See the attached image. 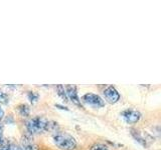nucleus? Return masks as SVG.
<instances>
[{
    "label": "nucleus",
    "mask_w": 161,
    "mask_h": 150,
    "mask_svg": "<svg viewBox=\"0 0 161 150\" xmlns=\"http://www.w3.org/2000/svg\"><path fill=\"white\" fill-rule=\"evenodd\" d=\"M53 142L62 150H74L77 146L75 138L64 132L55 133L53 135Z\"/></svg>",
    "instance_id": "1"
},
{
    "label": "nucleus",
    "mask_w": 161,
    "mask_h": 150,
    "mask_svg": "<svg viewBox=\"0 0 161 150\" xmlns=\"http://www.w3.org/2000/svg\"><path fill=\"white\" fill-rule=\"evenodd\" d=\"M47 120L44 119L43 117L36 116L33 117L29 120L26 123V128L29 133L34 134V133H40L47 130Z\"/></svg>",
    "instance_id": "2"
},
{
    "label": "nucleus",
    "mask_w": 161,
    "mask_h": 150,
    "mask_svg": "<svg viewBox=\"0 0 161 150\" xmlns=\"http://www.w3.org/2000/svg\"><path fill=\"white\" fill-rule=\"evenodd\" d=\"M83 101L92 106L94 108H100V107H103L105 105L104 100L101 98L99 95L97 94H94V93H87L85 94L83 96Z\"/></svg>",
    "instance_id": "3"
},
{
    "label": "nucleus",
    "mask_w": 161,
    "mask_h": 150,
    "mask_svg": "<svg viewBox=\"0 0 161 150\" xmlns=\"http://www.w3.org/2000/svg\"><path fill=\"white\" fill-rule=\"evenodd\" d=\"M122 117L124 120L129 124H134L137 121H139V119L141 117V113L135 109H127L125 111L122 112Z\"/></svg>",
    "instance_id": "4"
},
{
    "label": "nucleus",
    "mask_w": 161,
    "mask_h": 150,
    "mask_svg": "<svg viewBox=\"0 0 161 150\" xmlns=\"http://www.w3.org/2000/svg\"><path fill=\"white\" fill-rule=\"evenodd\" d=\"M104 96L110 103H116L120 99L118 91L113 86H109L104 90Z\"/></svg>",
    "instance_id": "5"
},
{
    "label": "nucleus",
    "mask_w": 161,
    "mask_h": 150,
    "mask_svg": "<svg viewBox=\"0 0 161 150\" xmlns=\"http://www.w3.org/2000/svg\"><path fill=\"white\" fill-rule=\"evenodd\" d=\"M64 90H65V94H67V97L69 100H72L73 103L80 105V99L78 96L77 88H75V85H67L64 87Z\"/></svg>",
    "instance_id": "6"
},
{
    "label": "nucleus",
    "mask_w": 161,
    "mask_h": 150,
    "mask_svg": "<svg viewBox=\"0 0 161 150\" xmlns=\"http://www.w3.org/2000/svg\"><path fill=\"white\" fill-rule=\"evenodd\" d=\"M21 149L22 150H37V145L35 144L33 139L25 135V136L21 139Z\"/></svg>",
    "instance_id": "7"
},
{
    "label": "nucleus",
    "mask_w": 161,
    "mask_h": 150,
    "mask_svg": "<svg viewBox=\"0 0 161 150\" xmlns=\"http://www.w3.org/2000/svg\"><path fill=\"white\" fill-rule=\"evenodd\" d=\"M0 150H20V149L12 142L3 141V143L0 145Z\"/></svg>",
    "instance_id": "8"
},
{
    "label": "nucleus",
    "mask_w": 161,
    "mask_h": 150,
    "mask_svg": "<svg viewBox=\"0 0 161 150\" xmlns=\"http://www.w3.org/2000/svg\"><path fill=\"white\" fill-rule=\"evenodd\" d=\"M18 112L20 113L21 116H24V117L27 116V115L29 114V107L25 104L20 105V106L18 107Z\"/></svg>",
    "instance_id": "9"
},
{
    "label": "nucleus",
    "mask_w": 161,
    "mask_h": 150,
    "mask_svg": "<svg viewBox=\"0 0 161 150\" xmlns=\"http://www.w3.org/2000/svg\"><path fill=\"white\" fill-rule=\"evenodd\" d=\"M57 90H58V94L60 97L64 98V100H68L67 94H65V90H64V86H63V85H58Z\"/></svg>",
    "instance_id": "10"
},
{
    "label": "nucleus",
    "mask_w": 161,
    "mask_h": 150,
    "mask_svg": "<svg viewBox=\"0 0 161 150\" xmlns=\"http://www.w3.org/2000/svg\"><path fill=\"white\" fill-rule=\"evenodd\" d=\"M27 96H28V99H29L32 103L36 102V101H37V99H38V94H37V93H35V92H33V91H29L28 94H27Z\"/></svg>",
    "instance_id": "11"
},
{
    "label": "nucleus",
    "mask_w": 161,
    "mask_h": 150,
    "mask_svg": "<svg viewBox=\"0 0 161 150\" xmlns=\"http://www.w3.org/2000/svg\"><path fill=\"white\" fill-rule=\"evenodd\" d=\"M91 150H109L107 148V146H105L104 144H101V143H97V144H94L92 147H91Z\"/></svg>",
    "instance_id": "12"
},
{
    "label": "nucleus",
    "mask_w": 161,
    "mask_h": 150,
    "mask_svg": "<svg viewBox=\"0 0 161 150\" xmlns=\"http://www.w3.org/2000/svg\"><path fill=\"white\" fill-rule=\"evenodd\" d=\"M8 101H9V98H8L7 95L5 94L4 92L0 91V103H1V104H6V103H8Z\"/></svg>",
    "instance_id": "13"
},
{
    "label": "nucleus",
    "mask_w": 161,
    "mask_h": 150,
    "mask_svg": "<svg viewBox=\"0 0 161 150\" xmlns=\"http://www.w3.org/2000/svg\"><path fill=\"white\" fill-rule=\"evenodd\" d=\"M3 126H2V124L0 123V145H1L2 143H3Z\"/></svg>",
    "instance_id": "14"
},
{
    "label": "nucleus",
    "mask_w": 161,
    "mask_h": 150,
    "mask_svg": "<svg viewBox=\"0 0 161 150\" xmlns=\"http://www.w3.org/2000/svg\"><path fill=\"white\" fill-rule=\"evenodd\" d=\"M3 114H4V112H3V110L0 108V118H2V116H3Z\"/></svg>",
    "instance_id": "15"
}]
</instances>
